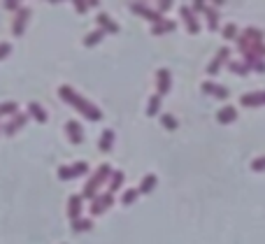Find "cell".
<instances>
[{
  "mask_svg": "<svg viewBox=\"0 0 265 244\" xmlns=\"http://www.w3.org/2000/svg\"><path fill=\"white\" fill-rule=\"evenodd\" d=\"M58 95L63 102H68L70 107H75L88 121H102V109L95 107V102H88L84 95H79L72 86H58Z\"/></svg>",
  "mask_w": 265,
  "mask_h": 244,
  "instance_id": "6da1fadb",
  "label": "cell"
},
{
  "mask_svg": "<svg viewBox=\"0 0 265 244\" xmlns=\"http://www.w3.org/2000/svg\"><path fill=\"white\" fill-rule=\"evenodd\" d=\"M109 175H112V165H109V163H102L100 168L95 170V175L88 177L86 184H84V189H82V198H84V200H91V203H93L95 198H98L100 186L109 182Z\"/></svg>",
  "mask_w": 265,
  "mask_h": 244,
  "instance_id": "7a4b0ae2",
  "label": "cell"
},
{
  "mask_svg": "<svg viewBox=\"0 0 265 244\" xmlns=\"http://www.w3.org/2000/svg\"><path fill=\"white\" fill-rule=\"evenodd\" d=\"M235 42H238L240 54H247V51L252 49V44H256V42H265V30L263 28H256V26H249L238 35V40Z\"/></svg>",
  "mask_w": 265,
  "mask_h": 244,
  "instance_id": "3957f363",
  "label": "cell"
},
{
  "mask_svg": "<svg viewBox=\"0 0 265 244\" xmlns=\"http://www.w3.org/2000/svg\"><path fill=\"white\" fill-rule=\"evenodd\" d=\"M88 163L86 161H77V163H72V165H61L58 168V179L61 182H72V179H77V177H86L88 175Z\"/></svg>",
  "mask_w": 265,
  "mask_h": 244,
  "instance_id": "277c9868",
  "label": "cell"
},
{
  "mask_svg": "<svg viewBox=\"0 0 265 244\" xmlns=\"http://www.w3.org/2000/svg\"><path fill=\"white\" fill-rule=\"evenodd\" d=\"M30 16H33V9L26 7V5L16 12V16H14V21H12V35L14 37H21V35L26 33V26H28V21H30Z\"/></svg>",
  "mask_w": 265,
  "mask_h": 244,
  "instance_id": "5b68a950",
  "label": "cell"
},
{
  "mask_svg": "<svg viewBox=\"0 0 265 244\" xmlns=\"http://www.w3.org/2000/svg\"><path fill=\"white\" fill-rule=\"evenodd\" d=\"M128 9L133 14H137V16H142V19L151 21V26H154V23H158V21H163V16L158 14V9H151V7L144 5V2H130Z\"/></svg>",
  "mask_w": 265,
  "mask_h": 244,
  "instance_id": "8992f818",
  "label": "cell"
},
{
  "mask_svg": "<svg viewBox=\"0 0 265 244\" xmlns=\"http://www.w3.org/2000/svg\"><path fill=\"white\" fill-rule=\"evenodd\" d=\"M179 16H182L184 26H186V30H189L191 35L200 33V21H198L196 12L191 9V5H182V7H179Z\"/></svg>",
  "mask_w": 265,
  "mask_h": 244,
  "instance_id": "52a82bcc",
  "label": "cell"
},
{
  "mask_svg": "<svg viewBox=\"0 0 265 244\" xmlns=\"http://www.w3.org/2000/svg\"><path fill=\"white\" fill-rule=\"evenodd\" d=\"M30 121V116L26 114V112H19V114H14L12 116V121H7V123H2V135H7V137H12V135H16L26 123Z\"/></svg>",
  "mask_w": 265,
  "mask_h": 244,
  "instance_id": "ba28073f",
  "label": "cell"
},
{
  "mask_svg": "<svg viewBox=\"0 0 265 244\" xmlns=\"http://www.w3.org/2000/svg\"><path fill=\"white\" fill-rule=\"evenodd\" d=\"M112 205H114V196H112V193H107V191H105V193H98V198L91 203V214L100 217V214H105Z\"/></svg>",
  "mask_w": 265,
  "mask_h": 244,
  "instance_id": "9c48e42d",
  "label": "cell"
},
{
  "mask_svg": "<svg viewBox=\"0 0 265 244\" xmlns=\"http://www.w3.org/2000/svg\"><path fill=\"white\" fill-rule=\"evenodd\" d=\"M231 61V49L228 47H221L217 51V56H214V58H212L210 61V65H207V75H219V70H221V65H224V63H228Z\"/></svg>",
  "mask_w": 265,
  "mask_h": 244,
  "instance_id": "30bf717a",
  "label": "cell"
},
{
  "mask_svg": "<svg viewBox=\"0 0 265 244\" xmlns=\"http://www.w3.org/2000/svg\"><path fill=\"white\" fill-rule=\"evenodd\" d=\"M205 95H212V98H219V100H228V95L231 91L224 86V84H217V81H205L203 86H200Z\"/></svg>",
  "mask_w": 265,
  "mask_h": 244,
  "instance_id": "8fae6325",
  "label": "cell"
},
{
  "mask_svg": "<svg viewBox=\"0 0 265 244\" xmlns=\"http://www.w3.org/2000/svg\"><path fill=\"white\" fill-rule=\"evenodd\" d=\"M170 88H172V75H170V70H168V68H161L156 72V93L163 98V95L170 93Z\"/></svg>",
  "mask_w": 265,
  "mask_h": 244,
  "instance_id": "7c38bea8",
  "label": "cell"
},
{
  "mask_svg": "<svg viewBox=\"0 0 265 244\" xmlns=\"http://www.w3.org/2000/svg\"><path fill=\"white\" fill-rule=\"evenodd\" d=\"M82 212H84L82 193H72V196L68 198V219L70 221H77V219H82Z\"/></svg>",
  "mask_w": 265,
  "mask_h": 244,
  "instance_id": "4fadbf2b",
  "label": "cell"
},
{
  "mask_svg": "<svg viewBox=\"0 0 265 244\" xmlns=\"http://www.w3.org/2000/svg\"><path fill=\"white\" fill-rule=\"evenodd\" d=\"M95 26L100 28L102 33L107 35V33H112V35H116L119 33V30H121V28H119V23H116L114 19H112V16H109L107 12H100L98 14V16H95Z\"/></svg>",
  "mask_w": 265,
  "mask_h": 244,
  "instance_id": "5bb4252c",
  "label": "cell"
},
{
  "mask_svg": "<svg viewBox=\"0 0 265 244\" xmlns=\"http://www.w3.org/2000/svg\"><path fill=\"white\" fill-rule=\"evenodd\" d=\"M65 135H68V140L72 144H82L84 142V128L79 126V121L70 119V121L65 123Z\"/></svg>",
  "mask_w": 265,
  "mask_h": 244,
  "instance_id": "9a60e30c",
  "label": "cell"
},
{
  "mask_svg": "<svg viewBox=\"0 0 265 244\" xmlns=\"http://www.w3.org/2000/svg\"><path fill=\"white\" fill-rule=\"evenodd\" d=\"M240 102L245 107H263L265 105V91H252V93H242Z\"/></svg>",
  "mask_w": 265,
  "mask_h": 244,
  "instance_id": "2e32d148",
  "label": "cell"
},
{
  "mask_svg": "<svg viewBox=\"0 0 265 244\" xmlns=\"http://www.w3.org/2000/svg\"><path fill=\"white\" fill-rule=\"evenodd\" d=\"M30 119H35L37 123H47L49 121V114H47V109L42 107L40 102H35V100H30L28 102V112H26Z\"/></svg>",
  "mask_w": 265,
  "mask_h": 244,
  "instance_id": "e0dca14e",
  "label": "cell"
},
{
  "mask_svg": "<svg viewBox=\"0 0 265 244\" xmlns=\"http://www.w3.org/2000/svg\"><path fill=\"white\" fill-rule=\"evenodd\" d=\"M114 140H116L114 130H112V128H105L100 133V140H98V149H100L102 154H109V151L114 149Z\"/></svg>",
  "mask_w": 265,
  "mask_h": 244,
  "instance_id": "ac0fdd59",
  "label": "cell"
},
{
  "mask_svg": "<svg viewBox=\"0 0 265 244\" xmlns=\"http://www.w3.org/2000/svg\"><path fill=\"white\" fill-rule=\"evenodd\" d=\"M123 182H126V172H123V170H112L109 182H107V193H112V196H114L116 191L123 186Z\"/></svg>",
  "mask_w": 265,
  "mask_h": 244,
  "instance_id": "d6986e66",
  "label": "cell"
},
{
  "mask_svg": "<svg viewBox=\"0 0 265 244\" xmlns=\"http://www.w3.org/2000/svg\"><path fill=\"white\" fill-rule=\"evenodd\" d=\"M158 186V177L154 175V172H149V175L142 177V182H140V186H137V191H140V196H149L151 191Z\"/></svg>",
  "mask_w": 265,
  "mask_h": 244,
  "instance_id": "ffe728a7",
  "label": "cell"
},
{
  "mask_svg": "<svg viewBox=\"0 0 265 244\" xmlns=\"http://www.w3.org/2000/svg\"><path fill=\"white\" fill-rule=\"evenodd\" d=\"M217 121L219 123H233V121H238V107H233V105H226V107H221L217 112Z\"/></svg>",
  "mask_w": 265,
  "mask_h": 244,
  "instance_id": "44dd1931",
  "label": "cell"
},
{
  "mask_svg": "<svg viewBox=\"0 0 265 244\" xmlns=\"http://www.w3.org/2000/svg\"><path fill=\"white\" fill-rule=\"evenodd\" d=\"M242 58H245V65L249 70L261 72V75L265 72V58H259V56H254V54H242Z\"/></svg>",
  "mask_w": 265,
  "mask_h": 244,
  "instance_id": "7402d4cb",
  "label": "cell"
},
{
  "mask_svg": "<svg viewBox=\"0 0 265 244\" xmlns=\"http://www.w3.org/2000/svg\"><path fill=\"white\" fill-rule=\"evenodd\" d=\"M177 28V21L172 19H163V21H158V23H154L151 26V35H165V33H172Z\"/></svg>",
  "mask_w": 265,
  "mask_h": 244,
  "instance_id": "603a6c76",
  "label": "cell"
},
{
  "mask_svg": "<svg viewBox=\"0 0 265 244\" xmlns=\"http://www.w3.org/2000/svg\"><path fill=\"white\" fill-rule=\"evenodd\" d=\"M205 19H207V30H219V21H221L219 9H214L212 5H207V9H205Z\"/></svg>",
  "mask_w": 265,
  "mask_h": 244,
  "instance_id": "cb8c5ba5",
  "label": "cell"
},
{
  "mask_svg": "<svg viewBox=\"0 0 265 244\" xmlns=\"http://www.w3.org/2000/svg\"><path fill=\"white\" fill-rule=\"evenodd\" d=\"M102 37H105V33H102L100 28H93V30H91V33H86L84 35V47H95V44H100L102 42Z\"/></svg>",
  "mask_w": 265,
  "mask_h": 244,
  "instance_id": "d4e9b609",
  "label": "cell"
},
{
  "mask_svg": "<svg viewBox=\"0 0 265 244\" xmlns=\"http://www.w3.org/2000/svg\"><path fill=\"white\" fill-rule=\"evenodd\" d=\"M14 114H19V102H14V100L0 102V119L2 116H14Z\"/></svg>",
  "mask_w": 265,
  "mask_h": 244,
  "instance_id": "484cf974",
  "label": "cell"
},
{
  "mask_svg": "<svg viewBox=\"0 0 265 244\" xmlns=\"http://www.w3.org/2000/svg\"><path fill=\"white\" fill-rule=\"evenodd\" d=\"M70 228H72V233H88L91 228H93V221L91 219H77V221H72L70 224Z\"/></svg>",
  "mask_w": 265,
  "mask_h": 244,
  "instance_id": "4316f807",
  "label": "cell"
},
{
  "mask_svg": "<svg viewBox=\"0 0 265 244\" xmlns=\"http://www.w3.org/2000/svg\"><path fill=\"white\" fill-rule=\"evenodd\" d=\"M228 70H231L233 75H238V77H247L252 70L245 65V61H228Z\"/></svg>",
  "mask_w": 265,
  "mask_h": 244,
  "instance_id": "83f0119b",
  "label": "cell"
},
{
  "mask_svg": "<svg viewBox=\"0 0 265 244\" xmlns=\"http://www.w3.org/2000/svg\"><path fill=\"white\" fill-rule=\"evenodd\" d=\"M161 100H163V98H161V95H151L149 98V102H147V109H144V112H147V116H156L158 112H161Z\"/></svg>",
  "mask_w": 265,
  "mask_h": 244,
  "instance_id": "f1b7e54d",
  "label": "cell"
},
{
  "mask_svg": "<svg viewBox=\"0 0 265 244\" xmlns=\"http://www.w3.org/2000/svg\"><path fill=\"white\" fill-rule=\"evenodd\" d=\"M221 35H224V40H238L240 28L235 26V23H226V26L221 28Z\"/></svg>",
  "mask_w": 265,
  "mask_h": 244,
  "instance_id": "f546056e",
  "label": "cell"
},
{
  "mask_svg": "<svg viewBox=\"0 0 265 244\" xmlns=\"http://www.w3.org/2000/svg\"><path fill=\"white\" fill-rule=\"evenodd\" d=\"M137 198H140V191H137V189H128V191H123V196H121V205H126V207H128V205H133V203H135Z\"/></svg>",
  "mask_w": 265,
  "mask_h": 244,
  "instance_id": "4dcf8cb0",
  "label": "cell"
},
{
  "mask_svg": "<svg viewBox=\"0 0 265 244\" xmlns=\"http://www.w3.org/2000/svg\"><path fill=\"white\" fill-rule=\"evenodd\" d=\"M161 126H163L165 130H177L179 123H177V119L172 114H163V116H161Z\"/></svg>",
  "mask_w": 265,
  "mask_h": 244,
  "instance_id": "1f68e13d",
  "label": "cell"
},
{
  "mask_svg": "<svg viewBox=\"0 0 265 244\" xmlns=\"http://www.w3.org/2000/svg\"><path fill=\"white\" fill-rule=\"evenodd\" d=\"M247 54H254V56H259V58H265V42H256V44H252V49H249Z\"/></svg>",
  "mask_w": 265,
  "mask_h": 244,
  "instance_id": "d6a6232c",
  "label": "cell"
},
{
  "mask_svg": "<svg viewBox=\"0 0 265 244\" xmlns=\"http://www.w3.org/2000/svg\"><path fill=\"white\" fill-rule=\"evenodd\" d=\"M72 5H75V9H77L79 14H84L88 7H98V2H93V0H91V2H84V0H75Z\"/></svg>",
  "mask_w": 265,
  "mask_h": 244,
  "instance_id": "836d02e7",
  "label": "cell"
},
{
  "mask_svg": "<svg viewBox=\"0 0 265 244\" xmlns=\"http://www.w3.org/2000/svg\"><path fill=\"white\" fill-rule=\"evenodd\" d=\"M252 170H254V172H265V156L254 158V161H252Z\"/></svg>",
  "mask_w": 265,
  "mask_h": 244,
  "instance_id": "e575fe53",
  "label": "cell"
},
{
  "mask_svg": "<svg viewBox=\"0 0 265 244\" xmlns=\"http://www.w3.org/2000/svg\"><path fill=\"white\" fill-rule=\"evenodd\" d=\"M9 54H12V44L9 42H0V61H5Z\"/></svg>",
  "mask_w": 265,
  "mask_h": 244,
  "instance_id": "d590c367",
  "label": "cell"
},
{
  "mask_svg": "<svg viewBox=\"0 0 265 244\" xmlns=\"http://www.w3.org/2000/svg\"><path fill=\"white\" fill-rule=\"evenodd\" d=\"M191 9H193V12L205 14V9H207V2H200V0H198V2H193V5H191Z\"/></svg>",
  "mask_w": 265,
  "mask_h": 244,
  "instance_id": "8d00e7d4",
  "label": "cell"
},
{
  "mask_svg": "<svg viewBox=\"0 0 265 244\" xmlns=\"http://www.w3.org/2000/svg\"><path fill=\"white\" fill-rule=\"evenodd\" d=\"M170 5H172L170 0H163V2H158V5H156V7H158V14H161V16H163V14L168 12V7H170Z\"/></svg>",
  "mask_w": 265,
  "mask_h": 244,
  "instance_id": "74e56055",
  "label": "cell"
},
{
  "mask_svg": "<svg viewBox=\"0 0 265 244\" xmlns=\"http://www.w3.org/2000/svg\"><path fill=\"white\" fill-rule=\"evenodd\" d=\"M5 7H7V9H12V12H19V9H21L23 5H21V2H12V0H7Z\"/></svg>",
  "mask_w": 265,
  "mask_h": 244,
  "instance_id": "f35d334b",
  "label": "cell"
},
{
  "mask_svg": "<svg viewBox=\"0 0 265 244\" xmlns=\"http://www.w3.org/2000/svg\"><path fill=\"white\" fill-rule=\"evenodd\" d=\"M0 133H2V121H0Z\"/></svg>",
  "mask_w": 265,
  "mask_h": 244,
  "instance_id": "ab89813d",
  "label": "cell"
}]
</instances>
